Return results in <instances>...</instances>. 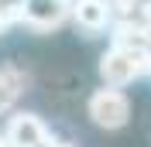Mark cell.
Segmentation results:
<instances>
[{
	"label": "cell",
	"instance_id": "obj_1",
	"mask_svg": "<svg viewBox=\"0 0 151 147\" xmlns=\"http://www.w3.org/2000/svg\"><path fill=\"white\" fill-rule=\"evenodd\" d=\"M144 75H151V51L141 48V45L113 38V45L100 58V79H103V86H120L124 89V86L137 82Z\"/></svg>",
	"mask_w": 151,
	"mask_h": 147
},
{
	"label": "cell",
	"instance_id": "obj_2",
	"mask_svg": "<svg viewBox=\"0 0 151 147\" xmlns=\"http://www.w3.org/2000/svg\"><path fill=\"white\" fill-rule=\"evenodd\" d=\"M86 113H89V120H93L96 127L120 130L131 120V99H127V92L120 86H100L89 96V103H86Z\"/></svg>",
	"mask_w": 151,
	"mask_h": 147
},
{
	"label": "cell",
	"instance_id": "obj_3",
	"mask_svg": "<svg viewBox=\"0 0 151 147\" xmlns=\"http://www.w3.org/2000/svg\"><path fill=\"white\" fill-rule=\"evenodd\" d=\"M65 21H72V0H24L21 24L31 31H55Z\"/></svg>",
	"mask_w": 151,
	"mask_h": 147
},
{
	"label": "cell",
	"instance_id": "obj_4",
	"mask_svg": "<svg viewBox=\"0 0 151 147\" xmlns=\"http://www.w3.org/2000/svg\"><path fill=\"white\" fill-rule=\"evenodd\" d=\"M72 24L89 38L113 31V24H117L113 4L110 0H72Z\"/></svg>",
	"mask_w": 151,
	"mask_h": 147
},
{
	"label": "cell",
	"instance_id": "obj_5",
	"mask_svg": "<svg viewBox=\"0 0 151 147\" xmlns=\"http://www.w3.org/2000/svg\"><path fill=\"white\" fill-rule=\"evenodd\" d=\"M4 137L14 147H45L48 140H52V133H48V127H45L41 116L17 110V113H10L7 127H4Z\"/></svg>",
	"mask_w": 151,
	"mask_h": 147
},
{
	"label": "cell",
	"instance_id": "obj_6",
	"mask_svg": "<svg viewBox=\"0 0 151 147\" xmlns=\"http://www.w3.org/2000/svg\"><path fill=\"white\" fill-rule=\"evenodd\" d=\"M24 89H28V75L21 72L17 65H0V116L14 113Z\"/></svg>",
	"mask_w": 151,
	"mask_h": 147
},
{
	"label": "cell",
	"instance_id": "obj_7",
	"mask_svg": "<svg viewBox=\"0 0 151 147\" xmlns=\"http://www.w3.org/2000/svg\"><path fill=\"white\" fill-rule=\"evenodd\" d=\"M45 147H72V144H65V140H55V137H52V140H48Z\"/></svg>",
	"mask_w": 151,
	"mask_h": 147
},
{
	"label": "cell",
	"instance_id": "obj_8",
	"mask_svg": "<svg viewBox=\"0 0 151 147\" xmlns=\"http://www.w3.org/2000/svg\"><path fill=\"white\" fill-rule=\"evenodd\" d=\"M0 147H7V137H4V130H0Z\"/></svg>",
	"mask_w": 151,
	"mask_h": 147
},
{
	"label": "cell",
	"instance_id": "obj_9",
	"mask_svg": "<svg viewBox=\"0 0 151 147\" xmlns=\"http://www.w3.org/2000/svg\"><path fill=\"white\" fill-rule=\"evenodd\" d=\"M4 28H7V21H4V17H0V31H4Z\"/></svg>",
	"mask_w": 151,
	"mask_h": 147
},
{
	"label": "cell",
	"instance_id": "obj_10",
	"mask_svg": "<svg viewBox=\"0 0 151 147\" xmlns=\"http://www.w3.org/2000/svg\"><path fill=\"white\" fill-rule=\"evenodd\" d=\"M7 147H14V144H7Z\"/></svg>",
	"mask_w": 151,
	"mask_h": 147
}]
</instances>
